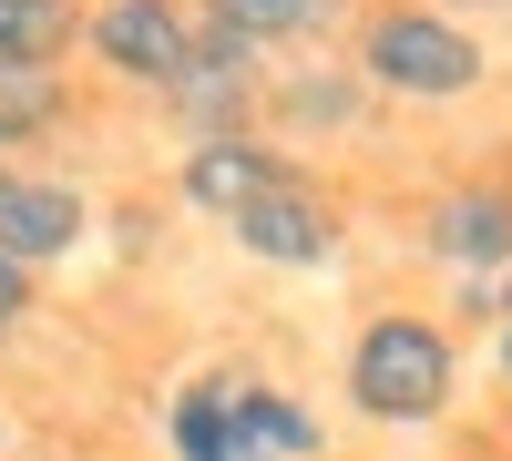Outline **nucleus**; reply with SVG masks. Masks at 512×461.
Here are the masks:
<instances>
[{
    "label": "nucleus",
    "instance_id": "f257e3e1",
    "mask_svg": "<svg viewBox=\"0 0 512 461\" xmlns=\"http://www.w3.org/2000/svg\"><path fill=\"white\" fill-rule=\"evenodd\" d=\"M164 451L175 461H328V421L256 369H195L164 400Z\"/></svg>",
    "mask_w": 512,
    "mask_h": 461
},
{
    "label": "nucleus",
    "instance_id": "f03ea898",
    "mask_svg": "<svg viewBox=\"0 0 512 461\" xmlns=\"http://www.w3.org/2000/svg\"><path fill=\"white\" fill-rule=\"evenodd\" d=\"M338 390L369 431H431L461 400V339L420 308H379V318H359L349 359H338Z\"/></svg>",
    "mask_w": 512,
    "mask_h": 461
},
{
    "label": "nucleus",
    "instance_id": "7ed1b4c3",
    "mask_svg": "<svg viewBox=\"0 0 512 461\" xmlns=\"http://www.w3.org/2000/svg\"><path fill=\"white\" fill-rule=\"evenodd\" d=\"M349 72L369 82V103H472L492 82V52L431 0H369L349 21Z\"/></svg>",
    "mask_w": 512,
    "mask_h": 461
},
{
    "label": "nucleus",
    "instance_id": "20e7f679",
    "mask_svg": "<svg viewBox=\"0 0 512 461\" xmlns=\"http://www.w3.org/2000/svg\"><path fill=\"white\" fill-rule=\"evenodd\" d=\"M82 52H93L103 82L164 103L175 72L195 62V11L185 0H93V11H82Z\"/></svg>",
    "mask_w": 512,
    "mask_h": 461
},
{
    "label": "nucleus",
    "instance_id": "39448f33",
    "mask_svg": "<svg viewBox=\"0 0 512 461\" xmlns=\"http://www.w3.org/2000/svg\"><path fill=\"white\" fill-rule=\"evenodd\" d=\"M226 236H236V257L277 267V277H318V267H338V246H349L338 205H328L308 175H287L277 195H256V205H246V216H236Z\"/></svg>",
    "mask_w": 512,
    "mask_h": 461
},
{
    "label": "nucleus",
    "instance_id": "423d86ee",
    "mask_svg": "<svg viewBox=\"0 0 512 461\" xmlns=\"http://www.w3.org/2000/svg\"><path fill=\"white\" fill-rule=\"evenodd\" d=\"M297 175V164L267 144V134H195L185 154H175V205L185 216H205V226H236L256 195H277Z\"/></svg>",
    "mask_w": 512,
    "mask_h": 461
},
{
    "label": "nucleus",
    "instance_id": "0eeeda50",
    "mask_svg": "<svg viewBox=\"0 0 512 461\" xmlns=\"http://www.w3.org/2000/svg\"><path fill=\"white\" fill-rule=\"evenodd\" d=\"M82 236H93V205H82V185L41 175V164H0V257H11L21 277L62 267Z\"/></svg>",
    "mask_w": 512,
    "mask_h": 461
},
{
    "label": "nucleus",
    "instance_id": "6e6552de",
    "mask_svg": "<svg viewBox=\"0 0 512 461\" xmlns=\"http://www.w3.org/2000/svg\"><path fill=\"white\" fill-rule=\"evenodd\" d=\"M420 246L461 287H492L512 267V185H441L431 216H420Z\"/></svg>",
    "mask_w": 512,
    "mask_h": 461
},
{
    "label": "nucleus",
    "instance_id": "1a4fd4ad",
    "mask_svg": "<svg viewBox=\"0 0 512 461\" xmlns=\"http://www.w3.org/2000/svg\"><path fill=\"white\" fill-rule=\"evenodd\" d=\"M267 113H277V134L287 144H338V134H359L369 123V82L349 62H287L267 82Z\"/></svg>",
    "mask_w": 512,
    "mask_h": 461
},
{
    "label": "nucleus",
    "instance_id": "9d476101",
    "mask_svg": "<svg viewBox=\"0 0 512 461\" xmlns=\"http://www.w3.org/2000/svg\"><path fill=\"white\" fill-rule=\"evenodd\" d=\"M205 21L236 31L246 52H308V41L349 31V0H205Z\"/></svg>",
    "mask_w": 512,
    "mask_h": 461
},
{
    "label": "nucleus",
    "instance_id": "9b49d317",
    "mask_svg": "<svg viewBox=\"0 0 512 461\" xmlns=\"http://www.w3.org/2000/svg\"><path fill=\"white\" fill-rule=\"evenodd\" d=\"M72 41H82L72 0H0V72H62Z\"/></svg>",
    "mask_w": 512,
    "mask_h": 461
},
{
    "label": "nucleus",
    "instance_id": "f8f14e48",
    "mask_svg": "<svg viewBox=\"0 0 512 461\" xmlns=\"http://www.w3.org/2000/svg\"><path fill=\"white\" fill-rule=\"evenodd\" d=\"M62 113H72V93H62V72H0V164H11V144H31V134H52Z\"/></svg>",
    "mask_w": 512,
    "mask_h": 461
},
{
    "label": "nucleus",
    "instance_id": "ddd939ff",
    "mask_svg": "<svg viewBox=\"0 0 512 461\" xmlns=\"http://www.w3.org/2000/svg\"><path fill=\"white\" fill-rule=\"evenodd\" d=\"M21 318H31V277H21L11 257H0V339H11V328H21Z\"/></svg>",
    "mask_w": 512,
    "mask_h": 461
},
{
    "label": "nucleus",
    "instance_id": "4468645a",
    "mask_svg": "<svg viewBox=\"0 0 512 461\" xmlns=\"http://www.w3.org/2000/svg\"><path fill=\"white\" fill-rule=\"evenodd\" d=\"M461 318H492V328H502V318H512V267H502L492 287H472V298H461Z\"/></svg>",
    "mask_w": 512,
    "mask_h": 461
},
{
    "label": "nucleus",
    "instance_id": "2eb2a0df",
    "mask_svg": "<svg viewBox=\"0 0 512 461\" xmlns=\"http://www.w3.org/2000/svg\"><path fill=\"white\" fill-rule=\"evenodd\" d=\"M492 380H502V390H512V318H502V328H492Z\"/></svg>",
    "mask_w": 512,
    "mask_h": 461
},
{
    "label": "nucleus",
    "instance_id": "dca6fc26",
    "mask_svg": "<svg viewBox=\"0 0 512 461\" xmlns=\"http://www.w3.org/2000/svg\"><path fill=\"white\" fill-rule=\"evenodd\" d=\"M431 11H451V21H472V11H512V0H431Z\"/></svg>",
    "mask_w": 512,
    "mask_h": 461
},
{
    "label": "nucleus",
    "instance_id": "f3484780",
    "mask_svg": "<svg viewBox=\"0 0 512 461\" xmlns=\"http://www.w3.org/2000/svg\"><path fill=\"white\" fill-rule=\"evenodd\" d=\"M0 441H11V410H0Z\"/></svg>",
    "mask_w": 512,
    "mask_h": 461
}]
</instances>
